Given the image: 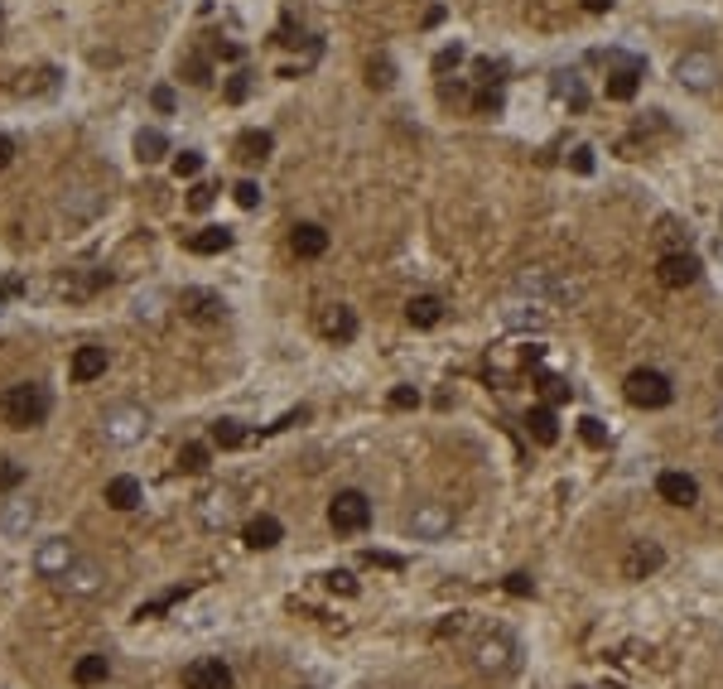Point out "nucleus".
I'll list each match as a JSON object with an SVG mask.
<instances>
[{
	"label": "nucleus",
	"instance_id": "obj_4",
	"mask_svg": "<svg viewBox=\"0 0 723 689\" xmlns=\"http://www.w3.org/2000/svg\"><path fill=\"white\" fill-rule=\"evenodd\" d=\"M627 400L636 410H665V405L675 400V386L665 372H651V367H636L627 376Z\"/></svg>",
	"mask_w": 723,
	"mask_h": 689
},
{
	"label": "nucleus",
	"instance_id": "obj_34",
	"mask_svg": "<svg viewBox=\"0 0 723 689\" xmlns=\"http://www.w3.org/2000/svg\"><path fill=\"white\" fill-rule=\"evenodd\" d=\"M24 482V463L20 458H0V491H15Z\"/></svg>",
	"mask_w": 723,
	"mask_h": 689
},
{
	"label": "nucleus",
	"instance_id": "obj_12",
	"mask_svg": "<svg viewBox=\"0 0 723 689\" xmlns=\"http://www.w3.org/2000/svg\"><path fill=\"white\" fill-rule=\"evenodd\" d=\"M665 565V550L656 540H636L627 555H622V574H627V579H646V574H656Z\"/></svg>",
	"mask_w": 723,
	"mask_h": 689
},
{
	"label": "nucleus",
	"instance_id": "obj_35",
	"mask_svg": "<svg viewBox=\"0 0 723 689\" xmlns=\"http://www.w3.org/2000/svg\"><path fill=\"white\" fill-rule=\"evenodd\" d=\"M174 174H178V179H198V174H203V154H198V150L174 154Z\"/></svg>",
	"mask_w": 723,
	"mask_h": 689
},
{
	"label": "nucleus",
	"instance_id": "obj_33",
	"mask_svg": "<svg viewBox=\"0 0 723 689\" xmlns=\"http://www.w3.org/2000/svg\"><path fill=\"white\" fill-rule=\"evenodd\" d=\"M579 439L589 444V448H603V444H608V429H603V419L583 415V419H579Z\"/></svg>",
	"mask_w": 723,
	"mask_h": 689
},
{
	"label": "nucleus",
	"instance_id": "obj_18",
	"mask_svg": "<svg viewBox=\"0 0 723 689\" xmlns=\"http://www.w3.org/2000/svg\"><path fill=\"white\" fill-rule=\"evenodd\" d=\"M106 347H96V343H87V347H78V353H73V367H68V372H73V381H82V386H87V381H96V376H106Z\"/></svg>",
	"mask_w": 723,
	"mask_h": 689
},
{
	"label": "nucleus",
	"instance_id": "obj_46",
	"mask_svg": "<svg viewBox=\"0 0 723 689\" xmlns=\"http://www.w3.org/2000/svg\"><path fill=\"white\" fill-rule=\"evenodd\" d=\"M188 82H213V78H207V63H203V59L188 63Z\"/></svg>",
	"mask_w": 723,
	"mask_h": 689
},
{
	"label": "nucleus",
	"instance_id": "obj_23",
	"mask_svg": "<svg viewBox=\"0 0 723 689\" xmlns=\"http://www.w3.org/2000/svg\"><path fill=\"white\" fill-rule=\"evenodd\" d=\"M270 150H275L270 131H242V135H236V154H242L246 164H266Z\"/></svg>",
	"mask_w": 723,
	"mask_h": 689
},
{
	"label": "nucleus",
	"instance_id": "obj_24",
	"mask_svg": "<svg viewBox=\"0 0 723 689\" xmlns=\"http://www.w3.org/2000/svg\"><path fill=\"white\" fill-rule=\"evenodd\" d=\"M102 285H111V271H92V275L68 271V275L59 280V289L68 294V299H87V294H92V289H102Z\"/></svg>",
	"mask_w": 723,
	"mask_h": 689
},
{
	"label": "nucleus",
	"instance_id": "obj_30",
	"mask_svg": "<svg viewBox=\"0 0 723 689\" xmlns=\"http://www.w3.org/2000/svg\"><path fill=\"white\" fill-rule=\"evenodd\" d=\"M178 598H188V588H169V593H160V598H150L135 608V622H150V617H160V612H169Z\"/></svg>",
	"mask_w": 723,
	"mask_h": 689
},
{
	"label": "nucleus",
	"instance_id": "obj_37",
	"mask_svg": "<svg viewBox=\"0 0 723 689\" xmlns=\"http://www.w3.org/2000/svg\"><path fill=\"white\" fill-rule=\"evenodd\" d=\"M415 405H420V390L415 386H396L391 390V410H415Z\"/></svg>",
	"mask_w": 723,
	"mask_h": 689
},
{
	"label": "nucleus",
	"instance_id": "obj_13",
	"mask_svg": "<svg viewBox=\"0 0 723 689\" xmlns=\"http://www.w3.org/2000/svg\"><path fill=\"white\" fill-rule=\"evenodd\" d=\"M73 545H68V536H49L44 545H39V555H34V569L44 574V579H59V574L73 565Z\"/></svg>",
	"mask_w": 723,
	"mask_h": 689
},
{
	"label": "nucleus",
	"instance_id": "obj_32",
	"mask_svg": "<svg viewBox=\"0 0 723 689\" xmlns=\"http://www.w3.org/2000/svg\"><path fill=\"white\" fill-rule=\"evenodd\" d=\"M213 444L217 448H236V444H246V429L236 425V419H213Z\"/></svg>",
	"mask_w": 723,
	"mask_h": 689
},
{
	"label": "nucleus",
	"instance_id": "obj_44",
	"mask_svg": "<svg viewBox=\"0 0 723 689\" xmlns=\"http://www.w3.org/2000/svg\"><path fill=\"white\" fill-rule=\"evenodd\" d=\"M10 160H15V140L0 131V169H10Z\"/></svg>",
	"mask_w": 723,
	"mask_h": 689
},
{
	"label": "nucleus",
	"instance_id": "obj_49",
	"mask_svg": "<svg viewBox=\"0 0 723 689\" xmlns=\"http://www.w3.org/2000/svg\"><path fill=\"white\" fill-rule=\"evenodd\" d=\"M227 96H232V102H242V96H246V78H232V82H227Z\"/></svg>",
	"mask_w": 723,
	"mask_h": 689
},
{
	"label": "nucleus",
	"instance_id": "obj_31",
	"mask_svg": "<svg viewBox=\"0 0 723 689\" xmlns=\"http://www.w3.org/2000/svg\"><path fill=\"white\" fill-rule=\"evenodd\" d=\"M30 521H34V506H30V501H10L5 511H0V526H5L10 536H20V530L30 526Z\"/></svg>",
	"mask_w": 723,
	"mask_h": 689
},
{
	"label": "nucleus",
	"instance_id": "obj_48",
	"mask_svg": "<svg viewBox=\"0 0 723 689\" xmlns=\"http://www.w3.org/2000/svg\"><path fill=\"white\" fill-rule=\"evenodd\" d=\"M545 396L550 400H569V386L564 381H545Z\"/></svg>",
	"mask_w": 723,
	"mask_h": 689
},
{
	"label": "nucleus",
	"instance_id": "obj_22",
	"mask_svg": "<svg viewBox=\"0 0 723 689\" xmlns=\"http://www.w3.org/2000/svg\"><path fill=\"white\" fill-rule=\"evenodd\" d=\"M406 318H410V328H439L444 304L435 299V294H415V299L406 304Z\"/></svg>",
	"mask_w": 723,
	"mask_h": 689
},
{
	"label": "nucleus",
	"instance_id": "obj_2",
	"mask_svg": "<svg viewBox=\"0 0 723 689\" xmlns=\"http://www.w3.org/2000/svg\"><path fill=\"white\" fill-rule=\"evenodd\" d=\"M328 526L338 530V536H362V530L371 526V501L367 491H338V497L328 501Z\"/></svg>",
	"mask_w": 723,
	"mask_h": 689
},
{
	"label": "nucleus",
	"instance_id": "obj_50",
	"mask_svg": "<svg viewBox=\"0 0 723 689\" xmlns=\"http://www.w3.org/2000/svg\"><path fill=\"white\" fill-rule=\"evenodd\" d=\"M583 10H593V15H603V10H613V0H579Z\"/></svg>",
	"mask_w": 723,
	"mask_h": 689
},
{
	"label": "nucleus",
	"instance_id": "obj_14",
	"mask_svg": "<svg viewBox=\"0 0 723 689\" xmlns=\"http://www.w3.org/2000/svg\"><path fill=\"white\" fill-rule=\"evenodd\" d=\"M198 516H203V526L207 530H222L236 516V491L232 487H217V491H207V497L198 501Z\"/></svg>",
	"mask_w": 723,
	"mask_h": 689
},
{
	"label": "nucleus",
	"instance_id": "obj_27",
	"mask_svg": "<svg viewBox=\"0 0 723 689\" xmlns=\"http://www.w3.org/2000/svg\"><path fill=\"white\" fill-rule=\"evenodd\" d=\"M169 154V135L164 131H141L135 135V160L141 164H155V160H164Z\"/></svg>",
	"mask_w": 723,
	"mask_h": 689
},
{
	"label": "nucleus",
	"instance_id": "obj_40",
	"mask_svg": "<svg viewBox=\"0 0 723 689\" xmlns=\"http://www.w3.org/2000/svg\"><path fill=\"white\" fill-rule=\"evenodd\" d=\"M507 593H517V598L535 593V579H531V574H511V579H507Z\"/></svg>",
	"mask_w": 723,
	"mask_h": 689
},
{
	"label": "nucleus",
	"instance_id": "obj_20",
	"mask_svg": "<svg viewBox=\"0 0 723 689\" xmlns=\"http://www.w3.org/2000/svg\"><path fill=\"white\" fill-rule=\"evenodd\" d=\"M280 540H285V526L275 521V516H256V521H246V545H252V550H275Z\"/></svg>",
	"mask_w": 723,
	"mask_h": 689
},
{
	"label": "nucleus",
	"instance_id": "obj_25",
	"mask_svg": "<svg viewBox=\"0 0 723 689\" xmlns=\"http://www.w3.org/2000/svg\"><path fill=\"white\" fill-rule=\"evenodd\" d=\"M227 246H232V232H227V227H203V232L188 236V251H193V256H222Z\"/></svg>",
	"mask_w": 723,
	"mask_h": 689
},
{
	"label": "nucleus",
	"instance_id": "obj_1",
	"mask_svg": "<svg viewBox=\"0 0 723 689\" xmlns=\"http://www.w3.org/2000/svg\"><path fill=\"white\" fill-rule=\"evenodd\" d=\"M49 410H53V390L44 381H15L0 396V419L10 429H39L49 419Z\"/></svg>",
	"mask_w": 723,
	"mask_h": 689
},
{
	"label": "nucleus",
	"instance_id": "obj_11",
	"mask_svg": "<svg viewBox=\"0 0 723 689\" xmlns=\"http://www.w3.org/2000/svg\"><path fill=\"white\" fill-rule=\"evenodd\" d=\"M478 670L482 675H511L517 670V646H511L507 637H488L478 646Z\"/></svg>",
	"mask_w": 723,
	"mask_h": 689
},
{
	"label": "nucleus",
	"instance_id": "obj_10",
	"mask_svg": "<svg viewBox=\"0 0 723 689\" xmlns=\"http://www.w3.org/2000/svg\"><path fill=\"white\" fill-rule=\"evenodd\" d=\"M184 689H232V666L227 660H193V666L184 670Z\"/></svg>",
	"mask_w": 723,
	"mask_h": 689
},
{
	"label": "nucleus",
	"instance_id": "obj_43",
	"mask_svg": "<svg viewBox=\"0 0 723 689\" xmlns=\"http://www.w3.org/2000/svg\"><path fill=\"white\" fill-rule=\"evenodd\" d=\"M150 102H155V111H174V92H169V87H155V92H150Z\"/></svg>",
	"mask_w": 723,
	"mask_h": 689
},
{
	"label": "nucleus",
	"instance_id": "obj_47",
	"mask_svg": "<svg viewBox=\"0 0 723 689\" xmlns=\"http://www.w3.org/2000/svg\"><path fill=\"white\" fill-rule=\"evenodd\" d=\"M367 565H386V569H400V559H396V555H377V550H367Z\"/></svg>",
	"mask_w": 723,
	"mask_h": 689
},
{
	"label": "nucleus",
	"instance_id": "obj_7",
	"mask_svg": "<svg viewBox=\"0 0 723 689\" xmlns=\"http://www.w3.org/2000/svg\"><path fill=\"white\" fill-rule=\"evenodd\" d=\"M410 530L420 540H444L453 530V511L444 501H425V506H415V516H410Z\"/></svg>",
	"mask_w": 723,
	"mask_h": 689
},
{
	"label": "nucleus",
	"instance_id": "obj_16",
	"mask_svg": "<svg viewBox=\"0 0 723 689\" xmlns=\"http://www.w3.org/2000/svg\"><path fill=\"white\" fill-rule=\"evenodd\" d=\"M318 328H324L328 343H352L357 337V314L347 304H328L324 314H318Z\"/></svg>",
	"mask_w": 723,
	"mask_h": 689
},
{
	"label": "nucleus",
	"instance_id": "obj_38",
	"mask_svg": "<svg viewBox=\"0 0 723 689\" xmlns=\"http://www.w3.org/2000/svg\"><path fill=\"white\" fill-rule=\"evenodd\" d=\"M367 73H371V78H367L371 87H391V82H396V78H391V63H386V59H371Z\"/></svg>",
	"mask_w": 723,
	"mask_h": 689
},
{
	"label": "nucleus",
	"instance_id": "obj_41",
	"mask_svg": "<svg viewBox=\"0 0 723 689\" xmlns=\"http://www.w3.org/2000/svg\"><path fill=\"white\" fill-rule=\"evenodd\" d=\"M213 193H217V188H207V184H198V188L188 193V207H193V213H203V207H213Z\"/></svg>",
	"mask_w": 723,
	"mask_h": 689
},
{
	"label": "nucleus",
	"instance_id": "obj_5",
	"mask_svg": "<svg viewBox=\"0 0 723 689\" xmlns=\"http://www.w3.org/2000/svg\"><path fill=\"white\" fill-rule=\"evenodd\" d=\"M53 583H59V593H68V598H92V593H102L106 574H102L96 559H73V565H68Z\"/></svg>",
	"mask_w": 723,
	"mask_h": 689
},
{
	"label": "nucleus",
	"instance_id": "obj_21",
	"mask_svg": "<svg viewBox=\"0 0 723 689\" xmlns=\"http://www.w3.org/2000/svg\"><path fill=\"white\" fill-rule=\"evenodd\" d=\"M526 434H531V439L535 444H560V419H554V410H550V405H535V410L531 415H526Z\"/></svg>",
	"mask_w": 723,
	"mask_h": 689
},
{
	"label": "nucleus",
	"instance_id": "obj_8",
	"mask_svg": "<svg viewBox=\"0 0 723 689\" xmlns=\"http://www.w3.org/2000/svg\"><path fill=\"white\" fill-rule=\"evenodd\" d=\"M675 78L685 82L690 92H709V87H714V78H718L714 53H700V49H694V53H685V59L675 63Z\"/></svg>",
	"mask_w": 723,
	"mask_h": 689
},
{
	"label": "nucleus",
	"instance_id": "obj_51",
	"mask_svg": "<svg viewBox=\"0 0 723 689\" xmlns=\"http://www.w3.org/2000/svg\"><path fill=\"white\" fill-rule=\"evenodd\" d=\"M0 20H5V10H0Z\"/></svg>",
	"mask_w": 723,
	"mask_h": 689
},
{
	"label": "nucleus",
	"instance_id": "obj_9",
	"mask_svg": "<svg viewBox=\"0 0 723 689\" xmlns=\"http://www.w3.org/2000/svg\"><path fill=\"white\" fill-rule=\"evenodd\" d=\"M656 275H661L665 289H685V285L700 280V261H694L690 251H665L661 265H656Z\"/></svg>",
	"mask_w": 723,
	"mask_h": 689
},
{
	"label": "nucleus",
	"instance_id": "obj_17",
	"mask_svg": "<svg viewBox=\"0 0 723 689\" xmlns=\"http://www.w3.org/2000/svg\"><path fill=\"white\" fill-rule=\"evenodd\" d=\"M289 246H295L299 261H318L328 251V232L318 227V222H299V227L289 232Z\"/></svg>",
	"mask_w": 723,
	"mask_h": 689
},
{
	"label": "nucleus",
	"instance_id": "obj_29",
	"mask_svg": "<svg viewBox=\"0 0 723 689\" xmlns=\"http://www.w3.org/2000/svg\"><path fill=\"white\" fill-rule=\"evenodd\" d=\"M174 463H178V473H203L207 463H213V448H207V444H184Z\"/></svg>",
	"mask_w": 723,
	"mask_h": 689
},
{
	"label": "nucleus",
	"instance_id": "obj_26",
	"mask_svg": "<svg viewBox=\"0 0 723 689\" xmlns=\"http://www.w3.org/2000/svg\"><path fill=\"white\" fill-rule=\"evenodd\" d=\"M106 675H111V656H106V651H92V656H82L78 666H73V680H78L82 689H87V684H102Z\"/></svg>",
	"mask_w": 723,
	"mask_h": 689
},
{
	"label": "nucleus",
	"instance_id": "obj_6",
	"mask_svg": "<svg viewBox=\"0 0 723 689\" xmlns=\"http://www.w3.org/2000/svg\"><path fill=\"white\" fill-rule=\"evenodd\" d=\"M178 314H184L188 323H217L222 314H227V304H222L217 289H184L178 294Z\"/></svg>",
	"mask_w": 723,
	"mask_h": 689
},
{
	"label": "nucleus",
	"instance_id": "obj_45",
	"mask_svg": "<svg viewBox=\"0 0 723 689\" xmlns=\"http://www.w3.org/2000/svg\"><path fill=\"white\" fill-rule=\"evenodd\" d=\"M458 59H463V49H458V44H453V49H444V53H439V59H435V68H439V73H444V68H453Z\"/></svg>",
	"mask_w": 723,
	"mask_h": 689
},
{
	"label": "nucleus",
	"instance_id": "obj_36",
	"mask_svg": "<svg viewBox=\"0 0 723 689\" xmlns=\"http://www.w3.org/2000/svg\"><path fill=\"white\" fill-rule=\"evenodd\" d=\"M569 169H574V174H593V145H574V150H569Z\"/></svg>",
	"mask_w": 723,
	"mask_h": 689
},
{
	"label": "nucleus",
	"instance_id": "obj_15",
	"mask_svg": "<svg viewBox=\"0 0 723 689\" xmlns=\"http://www.w3.org/2000/svg\"><path fill=\"white\" fill-rule=\"evenodd\" d=\"M656 491H661V501H671V506H694L700 501V482H694L690 473H661L656 477Z\"/></svg>",
	"mask_w": 723,
	"mask_h": 689
},
{
	"label": "nucleus",
	"instance_id": "obj_39",
	"mask_svg": "<svg viewBox=\"0 0 723 689\" xmlns=\"http://www.w3.org/2000/svg\"><path fill=\"white\" fill-rule=\"evenodd\" d=\"M232 198H236V203H242V207H256V203H261V188L252 184V179H242V184H236V188H232Z\"/></svg>",
	"mask_w": 723,
	"mask_h": 689
},
{
	"label": "nucleus",
	"instance_id": "obj_3",
	"mask_svg": "<svg viewBox=\"0 0 723 689\" xmlns=\"http://www.w3.org/2000/svg\"><path fill=\"white\" fill-rule=\"evenodd\" d=\"M145 429H150V410H141V405H131V400L106 405L102 410L106 444H135V439H145Z\"/></svg>",
	"mask_w": 723,
	"mask_h": 689
},
{
	"label": "nucleus",
	"instance_id": "obj_19",
	"mask_svg": "<svg viewBox=\"0 0 723 689\" xmlns=\"http://www.w3.org/2000/svg\"><path fill=\"white\" fill-rule=\"evenodd\" d=\"M141 501H145V491H141L135 477L121 473V477H111V482H106V506H111V511H135Z\"/></svg>",
	"mask_w": 723,
	"mask_h": 689
},
{
	"label": "nucleus",
	"instance_id": "obj_28",
	"mask_svg": "<svg viewBox=\"0 0 723 689\" xmlns=\"http://www.w3.org/2000/svg\"><path fill=\"white\" fill-rule=\"evenodd\" d=\"M642 68H618V73H608V96H613V102H632L636 96V87H642Z\"/></svg>",
	"mask_w": 723,
	"mask_h": 689
},
{
	"label": "nucleus",
	"instance_id": "obj_42",
	"mask_svg": "<svg viewBox=\"0 0 723 689\" xmlns=\"http://www.w3.org/2000/svg\"><path fill=\"white\" fill-rule=\"evenodd\" d=\"M328 588H333V593H357L352 574H328Z\"/></svg>",
	"mask_w": 723,
	"mask_h": 689
}]
</instances>
